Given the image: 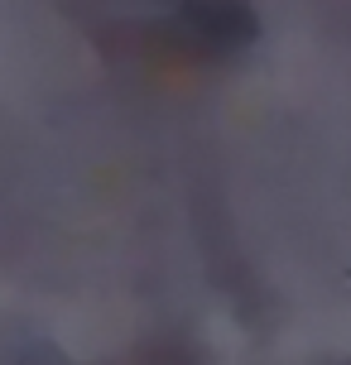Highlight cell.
Masks as SVG:
<instances>
[{
  "instance_id": "cell-1",
  "label": "cell",
  "mask_w": 351,
  "mask_h": 365,
  "mask_svg": "<svg viewBox=\"0 0 351 365\" xmlns=\"http://www.w3.org/2000/svg\"><path fill=\"white\" fill-rule=\"evenodd\" d=\"M183 29L198 38V48L231 53L255 38V10L245 0H183Z\"/></svg>"
}]
</instances>
